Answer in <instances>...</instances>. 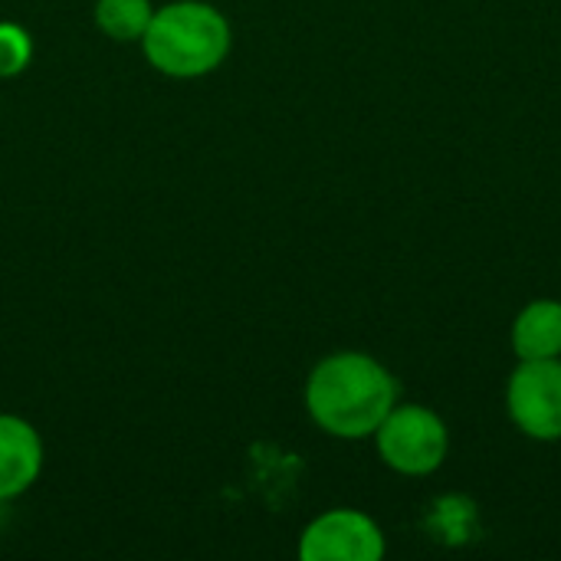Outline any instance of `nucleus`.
Listing matches in <instances>:
<instances>
[{
  "instance_id": "1a4fd4ad",
  "label": "nucleus",
  "mask_w": 561,
  "mask_h": 561,
  "mask_svg": "<svg viewBox=\"0 0 561 561\" xmlns=\"http://www.w3.org/2000/svg\"><path fill=\"white\" fill-rule=\"evenodd\" d=\"M33 59V39L20 23L0 20V79L20 76Z\"/></svg>"
},
{
  "instance_id": "f257e3e1",
  "label": "nucleus",
  "mask_w": 561,
  "mask_h": 561,
  "mask_svg": "<svg viewBox=\"0 0 561 561\" xmlns=\"http://www.w3.org/2000/svg\"><path fill=\"white\" fill-rule=\"evenodd\" d=\"M394 404V375L365 352H335L322 358L306 381V411L329 437H375Z\"/></svg>"
},
{
  "instance_id": "39448f33",
  "label": "nucleus",
  "mask_w": 561,
  "mask_h": 561,
  "mask_svg": "<svg viewBox=\"0 0 561 561\" xmlns=\"http://www.w3.org/2000/svg\"><path fill=\"white\" fill-rule=\"evenodd\" d=\"M385 549L381 526L358 510H329L299 539L302 561H378Z\"/></svg>"
},
{
  "instance_id": "20e7f679",
  "label": "nucleus",
  "mask_w": 561,
  "mask_h": 561,
  "mask_svg": "<svg viewBox=\"0 0 561 561\" xmlns=\"http://www.w3.org/2000/svg\"><path fill=\"white\" fill-rule=\"evenodd\" d=\"M506 411L526 437L561 440V358L519 362L506 385Z\"/></svg>"
},
{
  "instance_id": "423d86ee",
  "label": "nucleus",
  "mask_w": 561,
  "mask_h": 561,
  "mask_svg": "<svg viewBox=\"0 0 561 561\" xmlns=\"http://www.w3.org/2000/svg\"><path fill=\"white\" fill-rule=\"evenodd\" d=\"M43 470V440L23 417L0 414V500L26 493Z\"/></svg>"
},
{
  "instance_id": "f03ea898",
  "label": "nucleus",
  "mask_w": 561,
  "mask_h": 561,
  "mask_svg": "<svg viewBox=\"0 0 561 561\" xmlns=\"http://www.w3.org/2000/svg\"><path fill=\"white\" fill-rule=\"evenodd\" d=\"M227 16L204 0H174L154 10L141 49L145 59L171 79H197L214 72L230 53Z\"/></svg>"
},
{
  "instance_id": "6e6552de",
  "label": "nucleus",
  "mask_w": 561,
  "mask_h": 561,
  "mask_svg": "<svg viewBox=\"0 0 561 561\" xmlns=\"http://www.w3.org/2000/svg\"><path fill=\"white\" fill-rule=\"evenodd\" d=\"M151 16V0H95V26L115 43L141 39Z\"/></svg>"
},
{
  "instance_id": "0eeeda50",
  "label": "nucleus",
  "mask_w": 561,
  "mask_h": 561,
  "mask_svg": "<svg viewBox=\"0 0 561 561\" xmlns=\"http://www.w3.org/2000/svg\"><path fill=\"white\" fill-rule=\"evenodd\" d=\"M513 352L519 362L561 358V302L533 299L513 322Z\"/></svg>"
},
{
  "instance_id": "7ed1b4c3",
  "label": "nucleus",
  "mask_w": 561,
  "mask_h": 561,
  "mask_svg": "<svg viewBox=\"0 0 561 561\" xmlns=\"http://www.w3.org/2000/svg\"><path fill=\"white\" fill-rule=\"evenodd\" d=\"M375 447L385 467L401 477H431L444 467L450 434L440 414L424 404H394L375 431Z\"/></svg>"
}]
</instances>
